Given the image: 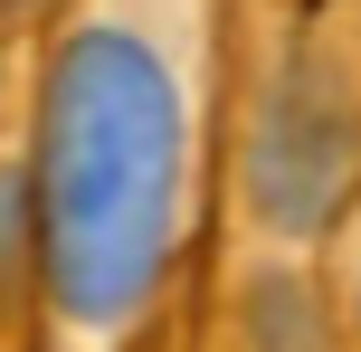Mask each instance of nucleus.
I'll use <instances>...</instances> for the list:
<instances>
[{
	"label": "nucleus",
	"instance_id": "nucleus-1",
	"mask_svg": "<svg viewBox=\"0 0 361 352\" xmlns=\"http://www.w3.org/2000/svg\"><path fill=\"white\" fill-rule=\"evenodd\" d=\"M38 210L48 277L76 324H114L152 296L180 210V105L143 38L76 29L48 76L38 133Z\"/></svg>",
	"mask_w": 361,
	"mask_h": 352
}]
</instances>
